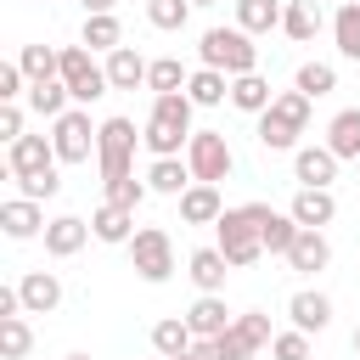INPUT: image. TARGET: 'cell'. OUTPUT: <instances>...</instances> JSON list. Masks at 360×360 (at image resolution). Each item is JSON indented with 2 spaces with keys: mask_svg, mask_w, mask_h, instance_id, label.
Returning a JSON list of instances; mask_svg holds the SVG:
<instances>
[{
  "mask_svg": "<svg viewBox=\"0 0 360 360\" xmlns=\"http://www.w3.org/2000/svg\"><path fill=\"white\" fill-rule=\"evenodd\" d=\"M51 163H56L51 135H22V141H11V146H6V169H11V180L39 174V169H51Z\"/></svg>",
  "mask_w": 360,
  "mask_h": 360,
  "instance_id": "8fae6325",
  "label": "cell"
},
{
  "mask_svg": "<svg viewBox=\"0 0 360 360\" xmlns=\"http://www.w3.org/2000/svg\"><path fill=\"white\" fill-rule=\"evenodd\" d=\"M186 276L197 281V292H225V276H231V259L219 248H197L186 259Z\"/></svg>",
  "mask_w": 360,
  "mask_h": 360,
  "instance_id": "44dd1931",
  "label": "cell"
},
{
  "mask_svg": "<svg viewBox=\"0 0 360 360\" xmlns=\"http://www.w3.org/2000/svg\"><path fill=\"white\" fill-rule=\"evenodd\" d=\"M135 124L129 118H101V141H96V169H101V186H118L129 180V158H135Z\"/></svg>",
  "mask_w": 360,
  "mask_h": 360,
  "instance_id": "8992f818",
  "label": "cell"
},
{
  "mask_svg": "<svg viewBox=\"0 0 360 360\" xmlns=\"http://www.w3.org/2000/svg\"><path fill=\"white\" fill-rule=\"evenodd\" d=\"M146 56L135 51V45H118V51H107V84L112 90H135V84H146Z\"/></svg>",
  "mask_w": 360,
  "mask_h": 360,
  "instance_id": "7402d4cb",
  "label": "cell"
},
{
  "mask_svg": "<svg viewBox=\"0 0 360 360\" xmlns=\"http://www.w3.org/2000/svg\"><path fill=\"white\" fill-rule=\"evenodd\" d=\"M287 315H292L298 332H326V326H332V298L315 292V287H304V292L287 298Z\"/></svg>",
  "mask_w": 360,
  "mask_h": 360,
  "instance_id": "d6986e66",
  "label": "cell"
},
{
  "mask_svg": "<svg viewBox=\"0 0 360 360\" xmlns=\"http://www.w3.org/2000/svg\"><path fill=\"white\" fill-rule=\"evenodd\" d=\"M129 259H135V276L141 281H169L174 276V242H169V231L163 225H141L135 236H129Z\"/></svg>",
  "mask_w": 360,
  "mask_h": 360,
  "instance_id": "ba28073f",
  "label": "cell"
},
{
  "mask_svg": "<svg viewBox=\"0 0 360 360\" xmlns=\"http://www.w3.org/2000/svg\"><path fill=\"white\" fill-rule=\"evenodd\" d=\"M152 349H158L163 360H180V354L197 349V332L186 326V315H163V321L152 326Z\"/></svg>",
  "mask_w": 360,
  "mask_h": 360,
  "instance_id": "cb8c5ba5",
  "label": "cell"
},
{
  "mask_svg": "<svg viewBox=\"0 0 360 360\" xmlns=\"http://www.w3.org/2000/svg\"><path fill=\"white\" fill-rule=\"evenodd\" d=\"M56 191H62L56 163H51V169H39V174H22V180H17V197H28V202H51Z\"/></svg>",
  "mask_w": 360,
  "mask_h": 360,
  "instance_id": "74e56055",
  "label": "cell"
},
{
  "mask_svg": "<svg viewBox=\"0 0 360 360\" xmlns=\"http://www.w3.org/2000/svg\"><path fill=\"white\" fill-rule=\"evenodd\" d=\"M180 360H191V354H180Z\"/></svg>",
  "mask_w": 360,
  "mask_h": 360,
  "instance_id": "f907efd6",
  "label": "cell"
},
{
  "mask_svg": "<svg viewBox=\"0 0 360 360\" xmlns=\"http://www.w3.org/2000/svg\"><path fill=\"white\" fill-rule=\"evenodd\" d=\"M186 96H191V107H219V101H231V79L214 73V68H197L191 84H186Z\"/></svg>",
  "mask_w": 360,
  "mask_h": 360,
  "instance_id": "d6a6232c",
  "label": "cell"
},
{
  "mask_svg": "<svg viewBox=\"0 0 360 360\" xmlns=\"http://www.w3.org/2000/svg\"><path fill=\"white\" fill-rule=\"evenodd\" d=\"M62 84H68L73 107H90V101H101L112 90L107 62H96V51H84V45H62Z\"/></svg>",
  "mask_w": 360,
  "mask_h": 360,
  "instance_id": "5b68a950",
  "label": "cell"
},
{
  "mask_svg": "<svg viewBox=\"0 0 360 360\" xmlns=\"http://www.w3.org/2000/svg\"><path fill=\"white\" fill-rule=\"evenodd\" d=\"M326 146H332L338 163H343V158H360V107H343V112L326 124Z\"/></svg>",
  "mask_w": 360,
  "mask_h": 360,
  "instance_id": "83f0119b",
  "label": "cell"
},
{
  "mask_svg": "<svg viewBox=\"0 0 360 360\" xmlns=\"http://www.w3.org/2000/svg\"><path fill=\"white\" fill-rule=\"evenodd\" d=\"M270 360H309V332H276V343H270Z\"/></svg>",
  "mask_w": 360,
  "mask_h": 360,
  "instance_id": "60d3db41",
  "label": "cell"
},
{
  "mask_svg": "<svg viewBox=\"0 0 360 360\" xmlns=\"http://www.w3.org/2000/svg\"><path fill=\"white\" fill-rule=\"evenodd\" d=\"M68 101H73V96H68V84H62V79H51V84H28V107H34L39 118H51V124L68 112Z\"/></svg>",
  "mask_w": 360,
  "mask_h": 360,
  "instance_id": "8d00e7d4",
  "label": "cell"
},
{
  "mask_svg": "<svg viewBox=\"0 0 360 360\" xmlns=\"http://www.w3.org/2000/svg\"><path fill=\"white\" fill-rule=\"evenodd\" d=\"M219 214H225L219 186L191 180V186H186V197H180V219H186V225H219Z\"/></svg>",
  "mask_w": 360,
  "mask_h": 360,
  "instance_id": "ac0fdd59",
  "label": "cell"
},
{
  "mask_svg": "<svg viewBox=\"0 0 360 360\" xmlns=\"http://www.w3.org/2000/svg\"><path fill=\"white\" fill-rule=\"evenodd\" d=\"M292 180H298V186H321V191H332V180H338V158H332V146H298V152H292Z\"/></svg>",
  "mask_w": 360,
  "mask_h": 360,
  "instance_id": "4fadbf2b",
  "label": "cell"
},
{
  "mask_svg": "<svg viewBox=\"0 0 360 360\" xmlns=\"http://www.w3.org/2000/svg\"><path fill=\"white\" fill-rule=\"evenodd\" d=\"M292 90H304L309 101H321V96L338 90V68H332V62H304V68L292 73Z\"/></svg>",
  "mask_w": 360,
  "mask_h": 360,
  "instance_id": "e575fe53",
  "label": "cell"
},
{
  "mask_svg": "<svg viewBox=\"0 0 360 360\" xmlns=\"http://www.w3.org/2000/svg\"><path fill=\"white\" fill-rule=\"evenodd\" d=\"M96 141H101V124H90L84 107H68V112L51 124L56 163H90V158H96Z\"/></svg>",
  "mask_w": 360,
  "mask_h": 360,
  "instance_id": "52a82bcc",
  "label": "cell"
},
{
  "mask_svg": "<svg viewBox=\"0 0 360 360\" xmlns=\"http://www.w3.org/2000/svg\"><path fill=\"white\" fill-rule=\"evenodd\" d=\"M309 96L304 90H281L276 101H270V112H259V146L264 152H298V135H304V124H309Z\"/></svg>",
  "mask_w": 360,
  "mask_h": 360,
  "instance_id": "7a4b0ae2",
  "label": "cell"
},
{
  "mask_svg": "<svg viewBox=\"0 0 360 360\" xmlns=\"http://www.w3.org/2000/svg\"><path fill=\"white\" fill-rule=\"evenodd\" d=\"M197 56H202V68H214V73H225V79L259 73V45H253V34H242V28H208L202 45H197Z\"/></svg>",
  "mask_w": 360,
  "mask_h": 360,
  "instance_id": "3957f363",
  "label": "cell"
},
{
  "mask_svg": "<svg viewBox=\"0 0 360 360\" xmlns=\"http://www.w3.org/2000/svg\"><path fill=\"white\" fill-rule=\"evenodd\" d=\"M146 191H152V186L129 174V180H118V186H107V202H118V208H129V214H135V208L146 202Z\"/></svg>",
  "mask_w": 360,
  "mask_h": 360,
  "instance_id": "b9f144b4",
  "label": "cell"
},
{
  "mask_svg": "<svg viewBox=\"0 0 360 360\" xmlns=\"http://www.w3.org/2000/svg\"><path fill=\"white\" fill-rule=\"evenodd\" d=\"M287 214H292L304 231H321V225H332V219H338V197H332V191H321V186H298Z\"/></svg>",
  "mask_w": 360,
  "mask_h": 360,
  "instance_id": "5bb4252c",
  "label": "cell"
},
{
  "mask_svg": "<svg viewBox=\"0 0 360 360\" xmlns=\"http://www.w3.org/2000/svg\"><path fill=\"white\" fill-rule=\"evenodd\" d=\"M90 236H96L90 219H79V214H56V219L45 225V253H51V259H73Z\"/></svg>",
  "mask_w": 360,
  "mask_h": 360,
  "instance_id": "9a60e30c",
  "label": "cell"
},
{
  "mask_svg": "<svg viewBox=\"0 0 360 360\" xmlns=\"http://www.w3.org/2000/svg\"><path fill=\"white\" fill-rule=\"evenodd\" d=\"M62 360H90V354H62Z\"/></svg>",
  "mask_w": 360,
  "mask_h": 360,
  "instance_id": "c3c4849f",
  "label": "cell"
},
{
  "mask_svg": "<svg viewBox=\"0 0 360 360\" xmlns=\"http://www.w3.org/2000/svg\"><path fill=\"white\" fill-rule=\"evenodd\" d=\"M146 17H152V28L174 34V28H186V17H191V0H146Z\"/></svg>",
  "mask_w": 360,
  "mask_h": 360,
  "instance_id": "ab89813d",
  "label": "cell"
},
{
  "mask_svg": "<svg viewBox=\"0 0 360 360\" xmlns=\"http://www.w3.org/2000/svg\"><path fill=\"white\" fill-rule=\"evenodd\" d=\"M354 354H360V326H354Z\"/></svg>",
  "mask_w": 360,
  "mask_h": 360,
  "instance_id": "7dc6e473",
  "label": "cell"
},
{
  "mask_svg": "<svg viewBox=\"0 0 360 360\" xmlns=\"http://www.w3.org/2000/svg\"><path fill=\"white\" fill-rule=\"evenodd\" d=\"M191 96L186 90H174V96H152V118H146V129H141V141H146V152L152 158H180L186 146H191Z\"/></svg>",
  "mask_w": 360,
  "mask_h": 360,
  "instance_id": "6da1fadb",
  "label": "cell"
},
{
  "mask_svg": "<svg viewBox=\"0 0 360 360\" xmlns=\"http://www.w3.org/2000/svg\"><path fill=\"white\" fill-rule=\"evenodd\" d=\"M191 84V73L180 68V56H158L152 68H146V90L152 96H174V90H186Z\"/></svg>",
  "mask_w": 360,
  "mask_h": 360,
  "instance_id": "836d02e7",
  "label": "cell"
},
{
  "mask_svg": "<svg viewBox=\"0 0 360 360\" xmlns=\"http://www.w3.org/2000/svg\"><path fill=\"white\" fill-rule=\"evenodd\" d=\"M253 214H259V242H264V253H281V259H287V248L298 242L304 225H298L292 214H276L270 202H253Z\"/></svg>",
  "mask_w": 360,
  "mask_h": 360,
  "instance_id": "e0dca14e",
  "label": "cell"
},
{
  "mask_svg": "<svg viewBox=\"0 0 360 360\" xmlns=\"http://www.w3.org/2000/svg\"><path fill=\"white\" fill-rule=\"evenodd\" d=\"M51 219H45V202H28V197H6L0 202V231L11 236V242H28V236H39Z\"/></svg>",
  "mask_w": 360,
  "mask_h": 360,
  "instance_id": "7c38bea8",
  "label": "cell"
},
{
  "mask_svg": "<svg viewBox=\"0 0 360 360\" xmlns=\"http://www.w3.org/2000/svg\"><path fill=\"white\" fill-rule=\"evenodd\" d=\"M231 141L219 135V129H197L191 135V146H186V169H191V180H202V186H219L225 174H231Z\"/></svg>",
  "mask_w": 360,
  "mask_h": 360,
  "instance_id": "9c48e42d",
  "label": "cell"
},
{
  "mask_svg": "<svg viewBox=\"0 0 360 360\" xmlns=\"http://www.w3.org/2000/svg\"><path fill=\"white\" fill-rule=\"evenodd\" d=\"M191 6H214V0H191Z\"/></svg>",
  "mask_w": 360,
  "mask_h": 360,
  "instance_id": "681fc988",
  "label": "cell"
},
{
  "mask_svg": "<svg viewBox=\"0 0 360 360\" xmlns=\"http://www.w3.org/2000/svg\"><path fill=\"white\" fill-rule=\"evenodd\" d=\"M332 39H338V56L360 62V0H343L338 17H332Z\"/></svg>",
  "mask_w": 360,
  "mask_h": 360,
  "instance_id": "1f68e13d",
  "label": "cell"
},
{
  "mask_svg": "<svg viewBox=\"0 0 360 360\" xmlns=\"http://www.w3.org/2000/svg\"><path fill=\"white\" fill-rule=\"evenodd\" d=\"M90 231H96V242H124L129 248V236H135V214L129 208H118V202H101L96 214H90Z\"/></svg>",
  "mask_w": 360,
  "mask_h": 360,
  "instance_id": "d4e9b609",
  "label": "cell"
},
{
  "mask_svg": "<svg viewBox=\"0 0 360 360\" xmlns=\"http://www.w3.org/2000/svg\"><path fill=\"white\" fill-rule=\"evenodd\" d=\"M84 51H118L124 45V28H118V17L112 11H101V17H84V39H79Z\"/></svg>",
  "mask_w": 360,
  "mask_h": 360,
  "instance_id": "d590c367",
  "label": "cell"
},
{
  "mask_svg": "<svg viewBox=\"0 0 360 360\" xmlns=\"http://www.w3.org/2000/svg\"><path fill=\"white\" fill-rule=\"evenodd\" d=\"M315 28H321V6H315V0H287V11H281V34L298 39V45H309Z\"/></svg>",
  "mask_w": 360,
  "mask_h": 360,
  "instance_id": "4dcf8cb0",
  "label": "cell"
},
{
  "mask_svg": "<svg viewBox=\"0 0 360 360\" xmlns=\"http://www.w3.org/2000/svg\"><path fill=\"white\" fill-rule=\"evenodd\" d=\"M17 96H28V73L17 62H0V101H17Z\"/></svg>",
  "mask_w": 360,
  "mask_h": 360,
  "instance_id": "7bdbcfd3",
  "label": "cell"
},
{
  "mask_svg": "<svg viewBox=\"0 0 360 360\" xmlns=\"http://www.w3.org/2000/svg\"><path fill=\"white\" fill-rule=\"evenodd\" d=\"M287 264H292L298 276H315V270L332 264V242H326L321 231H298V242L287 248Z\"/></svg>",
  "mask_w": 360,
  "mask_h": 360,
  "instance_id": "603a6c76",
  "label": "cell"
},
{
  "mask_svg": "<svg viewBox=\"0 0 360 360\" xmlns=\"http://www.w3.org/2000/svg\"><path fill=\"white\" fill-rule=\"evenodd\" d=\"M79 6H84V17H101V11H112L118 0H79Z\"/></svg>",
  "mask_w": 360,
  "mask_h": 360,
  "instance_id": "bcb514c9",
  "label": "cell"
},
{
  "mask_svg": "<svg viewBox=\"0 0 360 360\" xmlns=\"http://www.w3.org/2000/svg\"><path fill=\"white\" fill-rule=\"evenodd\" d=\"M270 101H276V96H270V79H264V73L231 79V107H236V112H253V118H259V112H270Z\"/></svg>",
  "mask_w": 360,
  "mask_h": 360,
  "instance_id": "484cf974",
  "label": "cell"
},
{
  "mask_svg": "<svg viewBox=\"0 0 360 360\" xmlns=\"http://www.w3.org/2000/svg\"><path fill=\"white\" fill-rule=\"evenodd\" d=\"M281 0H236V28L242 34H270V28H281Z\"/></svg>",
  "mask_w": 360,
  "mask_h": 360,
  "instance_id": "f546056e",
  "label": "cell"
},
{
  "mask_svg": "<svg viewBox=\"0 0 360 360\" xmlns=\"http://www.w3.org/2000/svg\"><path fill=\"white\" fill-rule=\"evenodd\" d=\"M146 186H152L158 197H186V186H191V169H186V158H152V169H146Z\"/></svg>",
  "mask_w": 360,
  "mask_h": 360,
  "instance_id": "4316f807",
  "label": "cell"
},
{
  "mask_svg": "<svg viewBox=\"0 0 360 360\" xmlns=\"http://www.w3.org/2000/svg\"><path fill=\"white\" fill-rule=\"evenodd\" d=\"M28 129H22V107L17 101H0V141L11 146V141H22Z\"/></svg>",
  "mask_w": 360,
  "mask_h": 360,
  "instance_id": "ee69618b",
  "label": "cell"
},
{
  "mask_svg": "<svg viewBox=\"0 0 360 360\" xmlns=\"http://www.w3.org/2000/svg\"><path fill=\"white\" fill-rule=\"evenodd\" d=\"M214 343H219V360H253L264 343H276V332H270V315L248 309V315H236V321H231V332H225V338H214Z\"/></svg>",
  "mask_w": 360,
  "mask_h": 360,
  "instance_id": "30bf717a",
  "label": "cell"
},
{
  "mask_svg": "<svg viewBox=\"0 0 360 360\" xmlns=\"http://www.w3.org/2000/svg\"><path fill=\"white\" fill-rule=\"evenodd\" d=\"M231 321H236V315L225 309V298H219V292H202V298L186 309V326H191L197 338H225V332H231Z\"/></svg>",
  "mask_w": 360,
  "mask_h": 360,
  "instance_id": "ffe728a7",
  "label": "cell"
},
{
  "mask_svg": "<svg viewBox=\"0 0 360 360\" xmlns=\"http://www.w3.org/2000/svg\"><path fill=\"white\" fill-rule=\"evenodd\" d=\"M17 292H22V315H51L62 304V276L56 270H28L17 281Z\"/></svg>",
  "mask_w": 360,
  "mask_h": 360,
  "instance_id": "2e32d148",
  "label": "cell"
},
{
  "mask_svg": "<svg viewBox=\"0 0 360 360\" xmlns=\"http://www.w3.org/2000/svg\"><path fill=\"white\" fill-rule=\"evenodd\" d=\"M191 360H219V343H214V338H197V349H191Z\"/></svg>",
  "mask_w": 360,
  "mask_h": 360,
  "instance_id": "f6af8a7d",
  "label": "cell"
},
{
  "mask_svg": "<svg viewBox=\"0 0 360 360\" xmlns=\"http://www.w3.org/2000/svg\"><path fill=\"white\" fill-rule=\"evenodd\" d=\"M17 68L28 73V84H51V79H62V51H51V45H22V51H17Z\"/></svg>",
  "mask_w": 360,
  "mask_h": 360,
  "instance_id": "f1b7e54d",
  "label": "cell"
},
{
  "mask_svg": "<svg viewBox=\"0 0 360 360\" xmlns=\"http://www.w3.org/2000/svg\"><path fill=\"white\" fill-rule=\"evenodd\" d=\"M28 349H34V332H28V321H22V315L0 321V354H6V360H22Z\"/></svg>",
  "mask_w": 360,
  "mask_h": 360,
  "instance_id": "f35d334b",
  "label": "cell"
},
{
  "mask_svg": "<svg viewBox=\"0 0 360 360\" xmlns=\"http://www.w3.org/2000/svg\"><path fill=\"white\" fill-rule=\"evenodd\" d=\"M214 248L231 259V270H248L253 259H264V242H259V214H253V202H242V208H225L219 214V225H214Z\"/></svg>",
  "mask_w": 360,
  "mask_h": 360,
  "instance_id": "277c9868",
  "label": "cell"
},
{
  "mask_svg": "<svg viewBox=\"0 0 360 360\" xmlns=\"http://www.w3.org/2000/svg\"><path fill=\"white\" fill-rule=\"evenodd\" d=\"M315 6H321V0H315Z\"/></svg>",
  "mask_w": 360,
  "mask_h": 360,
  "instance_id": "816d5d0a",
  "label": "cell"
}]
</instances>
